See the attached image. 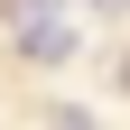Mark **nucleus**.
<instances>
[{
  "instance_id": "f257e3e1",
  "label": "nucleus",
  "mask_w": 130,
  "mask_h": 130,
  "mask_svg": "<svg viewBox=\"0 0 130 130\" xmlns=\"http://www.w3.org/2000/svg\"><path fill=\"white\" fill-rule=\"evenodd\" d=\"M28 56H37V65H65V56H74V37H65L56 19H37V28H28Z\"/></svg>"
}]
</instances>
